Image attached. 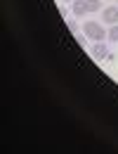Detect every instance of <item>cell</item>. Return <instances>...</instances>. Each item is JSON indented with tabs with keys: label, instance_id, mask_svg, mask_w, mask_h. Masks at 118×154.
Listing matches in <instances>:
<instances>
[{
	"label": "cell",
	"instance_id": "277c9868",
	"mask_svg": "<svg viewBox=\"0 0 118 154\" xmlns=\"http://www.w3.org/2000/svg\"><path fill=\"white\" fill-rule=\"evenodd\" d=\"M85 12H87L85 0H73V2H71V14H73V17H85Z\"/></svg>",
	"mask_w": 118,
	"mask_h": 154
},
{
	"label": "cell",
	"instance_id": "9c48e42d",
	"mask_svg": "<svg viewBox=\"0 0 118 154\" xmlns=\"http://www.w3.org/2000/svg\"><path fill=\"white\" fill-rule=\"evenodd\" d=\"M116 2H118V0H116Z\"/></svg>",
	"mask_w": 118,
	"mask_h": 154
},
{
	"label": "cell",
	"instance_id": "8992f818",
	"mask_svg": "<svg viewBox=\"0 0 118 154\" xmlns=\"http://www.w3.org/2000/svg\"><path fill=\"white\" fill-rule=\"evenodd\" d=\"M106 38H109V40H114V43H118V24L109 26V33H106Z\"/></svg>",
	"mask_w": 118,
	"mask_h": 154
},
{
	"label": "cell",
	"instance_id": "3957f363",
	"mask_svg": "<svg viewBox=\"0 0 118 154\" xmlns=\"http://www.w3.org/2000/svg\"><path fill=\"white\" fill-rule=\"evenodd\" d=\"M118 24V5H109L104 7V26H114Z\"/></svg>",
	"mask_w": 118,
	"mask_h": 154
},
{
	"label": "cell",
	"instance_id": "52a82bcc",
	"mask_svg": "<svg viewBox=\"0 0 118 154\" xmlns=\"http://www.w3.org/2000/svg\"><path fill=\"white\" fill-rule=\"evenodd\" d=\"M66 26H69V31H71V33H76V31L80 29V26H78V21H76V19H69V21H66Z\"/></svg>",
	"mask_w": 118,
	"mask_h": 154
},
{
	"label": "cell",
	"instance_id": "ba28073f",
	"mask_svg": "<svg viewBox=\"0 0 118 154\" xmlns=\"http://www.w3.org/2000/svg\"><path fill=\"white\" fill-rule=\"evenodd\" d=\"M64 2H73V0H64Z\"/></svg>",
	"mask_w": 118,
	"mask_h": 154
},
{
	"label": "cell",
	"instance_id": "6da1fadb",
	"mask_svg": "<svg viewBox=\"0 0 118 154\" xmlns=\"http://www.w3.org/2000/svg\"><path fill=\"white\" fill-rule=\"evenodd\" d=\"M83 33H85V38L90 40H104V36L109 33V29H104V24H99V21H85L83 24Z\"/></svg>",
	"mask_w": 118,
	"mask_h": 154
},
{
	"label": "cell",
	"instance_id": "5b68a950",
	"mask_svg": "<svg viewBox=\"0 0 118 154\" xmlns=\"http://www.w3.org/2000/svg\"><path fill=\"white\" fill-rule=\"evenodd\" d=\"M87 5V12H99L102 10V0H85Z\"/></svg>",
	"mask_w": 118,
	"mask_h": 154
},
{
	"label": "cell",
	"instance_id": "7a4b0ae2",
	"mask_svg": "<svg viewBox=\"0 0 118 154\" xmlns=\"http://www.w3.org/2000/svg\"><path fill=\"white\" fill-rule=\"evenodd\" d=\"M90 55L97 59V62H104V59H106V55H109V48L104 45V40H97V43L90 48Z\"/></svg>",
	"mask_w": 118,
	"mask_h": 154
}]
</instances>
